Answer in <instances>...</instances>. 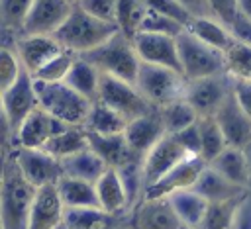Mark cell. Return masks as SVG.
<instances>
[{"instance_id":"6da1fadb","label":"cell","mask_w":251,"mask_h":229,"mask_svg":"<svg viewBox=\"0 0 251 229\" xmlns=\"http://www.w3.org/2000/svg\"><path fill=\"white\" fill-rule=\"evenodd\" d=\"M35 190L8 151L0 170V229H27Z\"/></svg>"},{"instance_id":"7a4b0ae2","label":"cell","mask_w":251,"mask_h":229,"mask_svg":"<svg viewBox=\"0 0 251 229\" xmlns=\"http://www.w3.org/2000/svg\"><path fill=\"white\" fill-rule=\"evenodd\" d=\"M114 33H118V25L112 22L98 20L90 14H86L82 8L73 6L71 14L63 22V25L53 33V37L59 41V45L65 51H71L75 55H84L104 41H108Z\"/></svg>"},{"instance_id":"3957f363","label":"cell","mask_w":251,"mask_h":229,"mask_svg":"<svg viewBox=\"0 0 251 229\" xmlns=\"http://www.w3.org/2000/svg\"><path fill=\"white\" fill-rule=\"evenodd\" d=\"M80 57L86 59L88 63H92L102 74L135 84V76H137L141 61L135 53L131 39L126 37L124 33H120V31L114 33L108 41H104L102 45H98L96 49H92Z\"/></svg>"},{"instance_id":"277c9868","label":"cell","mask_w":251,"mask_h":229,"mask_svg":"<svg viewBox=\"0 0 251 229\" xmlns=\"http://www.w3.org/2000/svg\"><path fill=\"white\" fill-rule=\"evenodd\" d=\"M33 86H35V96L41 110H45L65 125H75V127L84 125V119L88 115L92 102L82 98L65 82L33 80Z\"/></svg>"},{"instance_id":"5b68a950","label":"cell","mask_w":251,"mask_h":229,"mask_svg":"<svg viewBox=\"0 0 251 229\" xmlns=\"http://www.w3.org/2000/svg\"><path fill=\"white\" fill-rule=\"evenodd\" d=\"M176 47H178L180 72L186 80H196V78H206V76H216V74H227L224 53L202 43L188 29L176 37Z\"/></svg>"},{"instance_id":"8992f818","label":"cell","mask_w":251,"mask_h":229,"mask_svg":"<svg viewBox=\"0 0 251 229\" xmlns=\"http://www.w3.org/2000/svg\"><path fill=\"white\" fill-rule=\"evenodd\" d=\"M135 88L157 110L165 104L184 98L186 78L178 70L141 63L135 76Z\"/></svg>"},{"instance_id":"52a82bcc","label":"cell","mask_w":251,"mask_h":229,"mask_svg":"<svg viewBox=\"0 0 251 229\" xmlns=\"http://www.w3.org/2000/svg\"><path fill=\"white\" fill-rule=\"evenodd\" d=\"M96 100L106 104L108 108L116 110L127 121L155 110L141 96V92L135 88V84L114 78V76H108V74L100 76V86H98V98Z\"/></svg>"},{"instance_id":"ba28073f","label":"cell","mask_w":251,"mask_h":229,"mask_svg":"<svg viewBox=\"0 0 251 229\" xmlns=\"http://www.w3.org/2000/svg\"><path fill=\"white\" fill-rule=\"evenodd\" d=\"M231 90H233V78L229 74L186 80L184 100L194 108L198 117H208L218 112V108L231 94Z\"/></svg>"},{"instance_id":"9c48e42d","label":"cell","mask_w":251,"mask_h":229,"mask_svg":"<svg viewBox=\"0 0 251 229\" xmlns=\"http://www.w3.org/2000/svg\"><path fill=\"white\" fill-rule=\"evenodd\" d=\"M18 168L25 176V180L35 186H51L57 184L59 178L63 176L61 170V160L51 157L43 149H24V147H12L10 149Z\"/></svg>"},{"instance_id":"30bf717a","label":"cell","mask_w":251,"mask_h":229,"mask_svg":"<svg viewBox=\"0 0 251 229\" xmlns=\"http://www.w3.org/2000/svg\"><path fill=\"white\" fill-rule=\"evenodd\" d=\"M190 157L180 143L175 139V135H165L141 160V180H143V192L153 186L159 178H163L173 166H176L180 160Z\"/></svg>"},{"instance_id":"8fae6325","label":"cell","mask_w":251,"mask_h":229,"mask_svg":"<svg viewBox=\"0 0 251 229\" xmlns=\"http://www.w3.org/2000/svg\"><path fill=\"white\" fill-rule=\"evenodd\" d=\"M126 219L131 229H184L167 198H141Z\"/></svg>"},{"instance_id":"7c38bea8","label":"cell","mask_w":251,"mask_h":229,"mask_svg":"<svg viewBox=\"0 0 251 229\" xmlns=\"http://www.w3.org/2000/svg\"><path fill=\"white\" fill-rule=\"evenodd\" d=\"M2 104L4 112L8 117V123L16 135L24 119L39 106L37 96H35V86H33V76L27 70H22L16 82L2 92Z\"/></svg>"},{"instance_id":"4fadbf2b","label":"cell","mask_w":251,"mask_h":229,"mask_svg":"<svg viewBox=\"0 0 251 229\" xmlns=\"http://www.w3.org/2000/svg\"><path fill=\"white\" fill-rule=\"evenodd\" d=\"M73 4L69 0H33L25 16L22 35H53L67 16Z\"/></svg>"},{"instance_id":"5bb4252c","label":"cell","mask_w":251,"mask_h":229,"mask_svg":"<svg viewBox=\"0 0 251 229\" xmlns=\"http://www.w3.org/2000/svg\"><path fill=\"white\" fill-rule=\"evenodd\" d=\"M65 127L63 121L41 110L39 106L24 119L20 129L14 135V147H24V149H43L49 139H53L57 133H61Z\"/></svg>"},{"instance_id":"9a60e30c","label":"cell","mask_w":251,"mask_h":229,"mask_svg":"<svg viewBox=\"0 0 251 229\" xmlns=\"http://www.w3.org/2000/svg\"><path fill=\"white\" fill-rule=\"evenodd\" d=\"M135 53L141 63L167 67L180 72V61H178V47L176 37L159 35V33H137L131 39ZM182 74V72H180Z\"/></svg>"},{"instance_id":"2e32d148","label":"cell","mask_w":251,"mask_h":229,"mask_svg":"<svg viewBox=\"0 0 251 229\" xmlns=\"http://www.w3.org/2000/svg\"><path fill=\"white\" fill-rule=\"evenodd\" d=\"M165 129H163V123L159 119V114L157 110L149 112V114H143L135 119H129L126 129H124V139H126V145L131 153V157L143 160V157L165 137Z\"/></svg>"},{"instance_id":"e0dca14e","label":"cell","mask_w":251,"mask_h":229,"mask_svg":"<svg viewBox=\"0 0 251 229\" xmlns=\"http://www.w3.org/2000/svg\"><path fill=\"white\" fill-rule=\"evenodd\" d=\"M204 168L206 162L200 157H186L176 166H173L163 178H159L153 186H149L143 192V198H169L175 192L190 190Z\"/></svg>"},{"instance_id":"ac0fdd59","label":"cell","mask_w":251,"mask_h":229,"mask_svg":"<svg viewBox=\"0 0 251 229\" xmlns=\"http://www.w3.org/2000/svg\"><path fill=\"white\" fill-rule=\"evenodd\" d=\"M214 119L218 121L227 147L243 149L251 141V117L237 104L233 90L218 108V112L214 114Z\"/></svg>"},{"instance_id":"d6986e66","label":"cell","mask_w":251,"mask_h":229,"mask_svg":"<svg viewBox=\"0 0 251 229\" xmlns=\"http://www.w3.org/2000/svg\"><path fill=\"white\" fill-rule=\"evenodd\" d=\"M65 217V206L59 198L57 186H41L35 190L29 217H27V229H59L63 225Z\"/></svg>"},{"instance_id":"ffe728a7","label":"cell","mask_w":251,"mask_h":229,"mask_svg":"<svg viewBox=\"0 0 251 229\" xmlns=\"http://www.w3.org/2000/svg\"><path fill=\"white\" fill-rule=\"evenodd\" d=\"M14 49L24 70H27L31 76L63 51L53 35H20L14 41Z\"/></svg>"},{"instance_id":"44dd1931","label":"cell","mask_w":251,"mask_h":229,"mask_svg":"<svg viewBox=\"0 0 251 229\" xmlns=\"http://www.w3.org/2000/svg\"><path fill=\"white\" fill-rule=\"evenodd\" d=\"M94 188H96L100 209L116 217H126L129 213L131 202L124 186V180L116 168H106L104 174L94 182Z\"/></svg>"},{"instance_id":"7402d4cb","label":"cell","mask_w":251,"mask_h":229,"mask_svg":"<svg viewBox=\"0 0 251 229\" xmlns=\"http://www.w3.org/2000/svg\"><path fill=\"white\" fill-rule=\"evenodd\" d=\"M194 192H198L208 204L210 202H226V200H235L241 198L247 190L231 184L229 180H226L218 170H214L210 164H206V168L200 172L196 184L192 186Z\"/></svg>"},{"instance_id":"603a6c76","label":"cell","mask_w":251,"mask_h":229,"mask_svg":"<svg viewBox=\"0 0 251 229\" xmlns=\"http://www.w3.org/2000/svg\"><path fill=\"white\" fill-rule=\"evenodd\" d=\"M194 37H198L202 43L214 47L220 53H227L231 45L235 43V37L227 25H224L216 18H192V22L186 27Z\"/></svg>"},{"instance_id":"cb8c5ba5","label":"cell","mask_w":251,"mask_h":229,"mask_svg":"<svg viewBox=\"0 0 251 229\" xmlns=\"http://www.w3.org/2000/svg\"><path fill=\"white\" fill-rule=\"evenodd\" d=\"M88 149L94 151L108 168H120L124 166L129 159H135L131 157L127 145H126V139H124V133H118V135H96V133H88Z\"/></svg>"},{"instance_id":"d4e9b609","label":"cell","mask_w":251,"mask_h":229,"mask_svg":"<svg viewBox=\"0 0 251 229\" xmlns=\"http://www.w3.org/2000/svg\"><path fill=\"white\" fill-rule=\"evenodd\" d=\"M100 76H102V72L92 63H88L86 59L76 55L73 65H71V70H69V74L63 82L67 86H71L75 92H78L82 98H86L88 102H96Z\"/></svg>"},{"instance_id":"484cf974","label":"cell","mask_w":251,"mask_h":229,"mask_svg":"<svg viewBox=\"0 0 251 229\" xmlns=\"http://www.w3.org/2000/svg\"><path fill=\"white\" fill-rule=\"evenodd\" d=\"M55 186H57V192H59V198H61L65 209L100 207L96 188H94L92 182L71 178V176H61Z\"/></svg>"},{"instance_id":"4316f807","label":"cell","mask_w":251,"mask_h":229,"mask_svg":"<svg viewBox=\"0 0 251 229\" xmlns=\"http://www.w3.org/2000/svg\"><path fill=\"white\" fill-rule=\"evenodd\" d=\"M214 170H218L226 180L231 184L249 190V166L247 159L243 155V149L237 147H226L212 162H208Z\"/></svg>"},{"instance_id":"83f0119b","label":"cell","mask_w":251,"mask_h":229,"mask_svg":"<svg viewBox=\"0 0 251 229\" xmlns=\"http://www.w3.org/2000/svg\"><path fill=\"white\" fill-rule=\"evenodd\" d=\"M178 217V221L182 223L184 229H198L202 219H204V213H206V207H208V202L198 194L194 192L192 188L190 190H182V192H175L167 198Z\"/></svg>"},{"instance_id":"f1b7e54d","label":"cell","mask_w":251,"mask_h":229,"mask_svg":"<svg viewBox=\"0 0 251 229\" xmlns=\"http://www.w3.org/2000/svg\"><path fill=\"white\" fill-rule=\"evenodd\" d=\"M106 168L108 166L104 164V160L90 149H84V151L75 153V155H71V157L61 160L63 176L86 180V182H92V184L104 174Z\"/></svg>"},{"instance_id":"f546056e","label":"cell","mask_w":251,"mask_h":229,"mask_svg":"<svg viewBox=\"0 0 251 229\" xmlns=\"http://www.w3.org/2000/svg\"><path fill=\"white\" fill-rule=\"evenodd\" d=\"M126 125H127V119L124 115H120L116 110L96 100L90 104V110L82 127L88 133H96V135H118V133H124Z\"/></svg>"},{"instance_id":"4dcf8cb0","label":"cell","mask_w":251,"mask_h":229,"mask_svg":"<svg viewBox=\"0 0 251 229\" xmlns=\"http://www.w3.org/2000/svg\"><path fill=\"white\" fill-rule=\"evenodd\" d=\"M122 219L100 207H80L65 209L63 225L67 229H114Z\"/></svg>"},{"instance_id":"1f68e13d","label":"cell","mask_w":251,"mask_h":229,"mask_svg":"<svg viewBox=\"0 0 251 229\" xmlns=\"http://www.w3.org/2000/svg\"><path fill=\"white\" fill-rule=\"evenodd\" d=\"M88 149V135L84 127H75L69 125L65 127L61 133H57L53 139L47 141V145L43 147V151H47L51 157L63 160L75 153H80Z\"/></svg>"},{"instance_id":"d6a6232c","label":"cell","mask_w":251,"mask_h":229,"mask_svg":"<svg viewBox=\"0 0 251 229\" xmlns=\"http://www.w3.org/2000/svg\"><path fill=\"white\" fill-rule=\"evenodd\" d=\"M157 114H159V119H161L167 135H175V133L186 129L188 125L196 123V119H198V114L184 98H178L171 104L157 108Z\"/></svg>"},{"instance_id":"836d02e7","label":"cell","mask_w":251,"mask_h":229,"mask_svg":"<svg viewBox=\"0 0 251 229\" xmlns=\"http://www.w3.org/2000/svg\"><path fill=\"white\" fill-rule=\"evenodd\" d=\"M196 125H198V133H200V159L208 164L227 147V143H226L224 133H222L218 121L214 119V115L198 117Z\"/></svg>"},{"instance_id":"e575fe53","label":"cell","mask_w":251,"mask_h":229,"mask_svg":"<svg viewBox=\"0 0 251 229\" xmlns=\"http://www.w3.org/2000/svg\"><path fill=\"white\" fill-rule=\"evenodd\" d=\"M147 4L143 0H118L116 8V25L118 31L133 39L141 27V22L147 14Z\"/></svg>"},{"instance_id":"d590c367","label":"cell","mask_w":251,"mask_h":229,"mask_svg":"<svg viewBox=\"0 0 251 229\" xmlns=\"http://www.w3.org/2000/svg\"><path fill=\"white\" fill-rule=\"evenodd\" d=\"M31 2L33 0H0V33L12 35L16 41L22 35Z\"/></svg>"},{"instance_id":"8d00e7d4","label":"cell","mask_w":251,"mask_h":229,"mask_svg":"<svg viewBox=\"0 0 251 229\" xmlns=\"http://www.w3.org/2000/svg\"><path fill=\"white\" fill-rule=\"evenodd\" d=\"M237 202L239 198L226 200V202H210L198 229H233Z\"/></svg>"},{"instance_id":"74e56055","label":"cell","mask_w":251,"mask_h":229,"mask_svg":"<svg viewBox=\"0 0 251 229\" xmlns=\"http://www.w3.org/2000/svg\"><path fill=\"white\" fill-rule=\"evenodd\" d=\"M226 57V72L233 80H251V47L233 43Z\"/></svg>"},{"instance_id":"f35d334b","label":"cell","mask_w":251,"mask_h":229,"mask_svg":"<svg viewBox=\"0 0 251 229\" xmlns=\"http://www.w3.org/2000/svg\"><path fill=\"white\" fill-rule=\"evenodd\" d=\"M159 33V35H169V37H178L182 31H186V25L169 18V16H163L159 12H153V10H147L143 22H141V27L137 33Z\"/></svg>"},{"instance_id":"ab89813d","label":"cell","mask_w":251,"mask_h":229,"mask_svg":"<svg viewBox=\"0 0 251 229\" xmlns=\"http://www.w3.org/2000/svg\"><path fill=\"white\" fill-rule=\"evenodd\" d=\"M75 53L71 51H61L57 57H53L49 63H45L35 74L33 80H41V82H63L71 70V65L75 61Z\"/></svg>"},{"instance_id":"60d3db41","label":"cell","mask_w":251,"mask_h":229,"mask_svg":"<svg viewBox=\"0 0 251 229\" xmlns=\"http://www.w3.org/2000/svg\"><path fill=\"white\" fill-rule=\"evenodd\" d=\"M22 70H24V67L18 59L14 43L12 45L2 43L0 45V94L16 82V78L20 76Z\"/></svg>"},{"instance_id":"b9f144b4","label":"cell","mask_w":251,"mask_h":229,"mask_svg":"<svg viewBox=\"0 0 251 229\" xmlns=\"http://www.w3.org/2000/svg\"><path fill=\"white\" fill-rule=\"evenodd\" d=\"M143 2L147 4L149 10L159 12V14H163V16H169V18H173V20L184 23L186 27H188V23L192 22V16H190L176 0H143Z\"/></svg>"},{"instance_id":"7bdbcfd3","label":"cell","mask_w":251,"mask_h":229,"mask_svg":"<svg viewBox=\"0 0 251 229\" xmlns=\"http://www.w3.org/2000/svg\"><path fill=\"white\" fill-rule=\"evenodd\" d=\"M78 8H82L86 14L104 20V22H112L116 23V8H118V0H80L78 4H75Z\"/></svg>"},{"instance_id":"ee69618b","label":"cell","mask_w":251,"mask_h":229,"mask_svg":"<svg viewBox=\"0 0 251 229\" xmlns=\"http://www.w3.org/2000/svg\"><path fill=\"white\" fill-rule=\"evenodd\" d=\"M212 18L220 20L224 25H231L233 20L237 18V0H206Z\"/></svg>"},{"instance_id":"f6af8a7d","label":"cell","mask_w":251,"mask_h":229,"mask_svg":"<svg viewBox=\"0 0 251 229\" xmlns=\"http://www.w3.org/2000/svg\"><path fill=\"white\" fill-rule=\"evenodd\" d=\"M198 121V119H196ZM175 139L180 143V147L190 155V157H200V133H198V125L192 123L186 129L175 133Z\"/></svg>"},{"instance_id":"bcb514c9","label":"cell","mask_w":251,"mask_h":229,"mask_svg":"<svg viewBox=\"0 0 251 229\" xmlns=\"http://www.w3.org/2000/svg\"><path fill=\"white\" fill-rule=\"evenodd\" d=\"M233 229H251V190H247L237 202Z\"/></svg>"},{"instance_id":"7dc6e473","label":"cell","mask_w":251,"mask_h":229,"mask_svg":"<svg viewBox=\"0 0 251 229\" xmlns=\"http://www.w3.org/2000/svg\"><path fill=\"white\" fill-rule=\"evenodd\" d=\"M229 29H231V33H233L237 43H243V45L251 47V20H247V18L237 14V18L229 25Z\"/></svg>"},{"instance_id":"c3c4849f","label":"cell","mask_w":251,"mask_h":229,"mask_svg":"<svg viewBox=\"0 0 251 229\" xmlns=\"http://www.w3.org/2000/svg\"><path fill=\"white\" fill-rule=\"evenodd\" d=\"M233 94L237 104L251 117V80H233Z\"/></svg>"},{"instance_id":"681fc988","label":"cell","mask_w":251,"mask_h":229,"mask_svg":"<svg viewBox=\"0 0 251 229\" xmlns=\"http://www.w3.org/2000/svg\"><path fill=\"white\" fill-rule=\"evenodd\" d=\"M192 18H212L206 0H176Z\"/></svg>"},{"instance_id":"f907efd6","label":"cell","mask_w":251,"mask_h":229,"mask_svg":"<svg viewBox=\"0 0 251 229\" xmlns=\"http://www.w3.org/2000/svg\"><path fill=\"white\" fill-rule=\"evenodd\" d=\"M0 145H4L6 149L14 147V131L8 123L6 112H4V104H2V94H0Z\"/></svg>"},{"instance_id":"816d5d0a","label":"cell","mask_w":251,"mask_h":229,"mask_svg":"<svg viewBox=\"0 0 251 229\" xmlns=\"http://www.w3.org/2000/svg\"><path fill=\"white\" fill-rule=\"evenodd\" d=\"M237 12L239 16L251 20V0H237Z\"/></svg>"},{"instance_id":"f5cc1de1","label":"cell","mask_w":251,"mask_h":229,"mask_svg":"<svg viewBox=\"0 0 251 229\" xmlns=\"http://www.w3.org/2000/svg\"><path fill=\"white\" fill-rule=\"evenodd\" d=\"M243 155L247 159V166H249V190H251V141L243 147Z\"/></svg>"},{"instance_id":"db71d44e","label":"cell","mask_w":251,"mask_h":229,"mask_svg":"<svg viewBox=\"0 0 251 229\" xmlns=\"http://www.w3.org/2000/svg\"><path fill=\"white\" fill-rule=\"evenodd\" d=\"M8 151H10V149H6L4 145H0V170H2V164H4V160H6Z\"/></svg>"},{"instance_id":"11a10c76","label":"cell","mask_w":251,"mask_h":229,"mask_svg":"<svg viewBox=\"0 0 251 229\" xmlns=\"http://www.w3.org/2000/svg\"><path fill=\"white\" fill-rule=\"evenodd\" d=\"M114 229H131V227H129V223H127V219L124 217V219H122V221H120V223H118V225H116Z\"/></svg>"},{"instance_id":"9f6ffc18","label":"cell","mask_w":251,"mask_h":229,"mask_svg":"<svg viewBox=\"0 0 251 229\" xmlns=\"http://www.w3.org/2000/svg\"><path fill=\"white\" fill-rule=\"evenodd\" d=\"M69 2H71V4H73V6H75V4H78V2H80V0H69Z\"/></svg>"},{"instance_id":"6f0895ef","label":"cell","mask_w":251,"mask_h":229,"mask_svg":"<svg viewBox=\"0 0 251 229\" xmlns=\"http://www.w3.org/2000/svg\"><path fill=\"white\" fill-rule=\"evenodd\" d=\"M59 229H67V227H65V225H61V227H59Z\"/></svg>"}]
</instances>
